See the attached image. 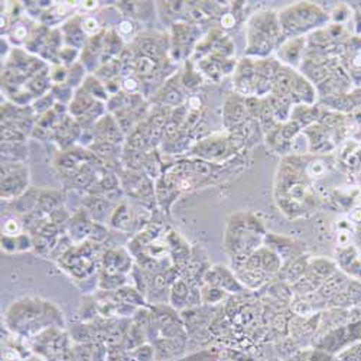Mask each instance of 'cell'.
Instances as JSON below:
<instances>
[{
  "label": "cell",
  "mask_w": 361,
  "mask_h": 361,
  "mask_svg": "<svg viewBox=\"0 0 361 361\" xmlns=\"http://www.w3.org/2000/svg\"><path fill=\"white\" fill-rule=\"evenodd\" d=\"M5 328L13 336L31 341L51 328L66 329L63 311L54 302L37 296L19 298L4 315Z\"/></svg>",
  "instance_id": "6da1fadb"
},
{
  "label": "cell",
  "mask_w": 361,
  "mask_h": 361,
  "mask_svg": "<svg viewBox=\"0 0 361 361\" xmlns=\"http://www.w3.org/2000/svg\"><path fill=\"white\" fill-rule=\"evenodd\" d=\"M102 246L92 240L74 245L58 259V264L78 286L90 283L93 278L100 276L99 269L102 270V259L106 252Z\"/></svg>",
  "instance_id": "7a4b0ae2"
},
{
  "label": "cell",
  "mask_w": 361,
  "mask_h": 361,
  "mask_svg": "<svg viewBox=\"0 0 361 361\" xmlns=\"http://www.w3.org/2000/svg\"><path fill=\"white\" fill-rule=\"evenodd\" d=\"M263 230L259 221L255 219L238 220V217H233L228 223L227 233H226V247L231 253L233 260L237 262L242 259L243 264L246 260L259 249L262 242Z\"/></svg>",
  "instance_id": "3957f363"
},
{
  "label": "cell",
  "mask_w": 361,
  "mask_h": 361,
  "mask_svg": "<svg viewBox=\"0 0 361 361\" xmlns=\"http://www.w3.org/2000/svg\"><path fill=\"white\" fill-rule=\"evenodd\" d=\"M281 32V23L272 12H262L249 23V52L266 55L272 51Z\"/></svg>",
  "instance_id": "277c9868"
},
{
  "label": "cell",
  "mask_w": 361,
  "mask_h": 361,
  "mask_svg": "<svg viewBox=\"0 0 361 361\" xmlns=\"http://www.w3.org/2000/svg\"><path fill=\"white\" fill-rule=\"evenodd\" d=\"M29 168L26 164H2V195L4 201L13 202L29 191Z\"/></svg>",
  "instance_id": "5b68a950"
},
{
  "label": "cell",
  "mask_w": 361,
  "mask_h": 361,
  "mask_svg": "<svg viewBox=\"0 0 361 361\" xmlns=\"http://www.w3.org/2000/svg\"><path fill=\"white\" fill-rule=\"evenodd\" d=\"M118 179H120V185H122L123 192L137 200L145 207L149 205L152 201L154 202L157 201L154 180L150 179L145 172L126 169Z\"/></svg>",
  "instance_id": "8992f818"
},
{
  "label": "cell",
  "mask_w": 361,
  "mask_h": 361,
  "mask_svg": "<svg viewBox=\"0 0 361 361\" xmlns=\"http://www.w3.org/2000/svg\"><path fill=\"white\" fill-rule=\"evenodd\" d=\"M132 255L129 249H109L102 259V274L128 276L132 272Z\"/></svg>",
  "instance_id": "52a82bcc"
},
{
  "label": "cell",
  "mask_w": 361,
  "mask_h": 361,
  "mask_svg": "<svg viewBox=\"0 0 361 361\" xmlns=\"http://www.w3.org/2000/svg\"><path fill=\"white\" fill-rule=\"evenodd\" d=\"M94 223L92 220L84 209H80L78 213H75L74 216L70 217L68 223H67V234L70 237V240L73 242V245H80L90 240V235H92Z\"/></svg>",
  "instance_id": "ba28073f"
},
{
  "label": "cell",
  "mask_w": 361,
  "mask_h": 361,
  "mask_svg": "<svg viewBox=\"0 0 361 361\" xmlns=\"http://www.w3.org/2000/svg\"><path fill=\"white\" fill-rule=\"evenodd\" d=\"M94 133V142H109L113 145H122L125 142L126 135L120 129L118 123L116 122V118L113 114L107 113L104 114L96 126L93 128Z\"/></svg>",
  "instance_id": "9c48e42d"
},
{
  "label": "cell",
  "mask_w": 361,
  "mask_h": 361,
  "mask_svg": "<svg viewBox=\"0 0 361 361\" xmlns=\"http://www.w3.org/2000/svg\"><path fill=\"white\" fill-rule=\"evenodd\" d=\"M179 77V75H178ZM176 74H173L172 77H169L155 93V97L152 99V102L157 104V106H161V107H168V109H176L179 107L180 104H183L184 102V93L180 92V88L176 85L179 84L176 81Z\"/></svg>",
  "instance_id": "30bf717a"
},
{
  "label": "cell",
  "mask_w": 361,
  "mask_h": 361,
  "mask_svg": "<svg viewBox=\"0 0 361 361\" xmlns=\"http://www.w3.org/2000/svg\"><path fill=\"white\" fill-rule=\"evenodd\" d=\"M166 243L169 247V257L172 266L178 270H184L190 263V246L176 231H169L166 234Z\"/></svg>",
  "instance_id": "8fae6325"
},
{
  "label": "cell",
  "mask_w": 361,
  "mask_h": 361,
  "mask_svg": "<svg viewBox=\"0 0 361 361\" xmlns=\"http://www.w3.org/2000/svg\"><path fill=\"white\" fill-rule=\"evenodd\" d=\"M82 209L90 217H92L93 221L100 224H109L110 216L114 208L111 207V202L107 201L106 198L90 195L82 202Z\"/></svg>",
  "instance_id": "7c38bea8"
},
{
  "label": "cell",
  "mask_w": 361,
  "mask_h": 361,
  "mask_svg": "<svg viewBox=\"0 0 361 361\" xmlns=\"http://www.w3.org/2000/svg\"><path fill=\"white\" fill-rule=\"evenodd\" d=\"M34 22L31 20V18L26 16V18H19L15 22H11V26L8 29V34H6V39L13 44L16 48H19L20 45L26 47L29 38H31L34 29L37 25L31 26Z\"/></svg>",
  "instance_id": "4fadbf2b"
},
{
  "label": "cell",
  "mask_w": 361,
  "mask_h": 361,
  "mask_svg": "<svg viewBox=\"0 0 361 361\" xmlns=\"http://www.w3.org/2000/svg\"><path fill=\"white\" fill-rule=\"evenodd\" d=\"M77 361H109L107 347L102 343H84L74 345Z\"/></svg>",
  "instance_id": "5bb4252c"
},
{
  "label": "cell",
  "mask_w": 361,
  "mask_h": 361,
  "mask_svg": "<svg viewBox=\"0 0 361 361\" xmlns=\"http://www.w3.org/2000/svg\"><path fill=\"white\" fill-rule=\"evenodd\" d=\"M135 223V219L132 216V209L129 208V205L123 201L114 207L113 213L110 216L109 220V226L120 233H129L132 226Z\"/></svg>",
  "instance_id": "9a60e30c"
},
{
  "label": "cell",
  "mask_w": 361,
  "mask_h": 361,
  "mask_svg": "<svg viewBox=\"0 0 361 361\" xmlns=\"http://www.w3.org/2000/svg\"><path fill=\"white\" fill-rule=\"evenodd\" d=\"M80 88H82L87 94H90L97 102L107 104V102L110 100V94L106 88V84L100 78H97L94 74H88Z\"/></svg>",
  "instance_id": "2e32d148"
},
{
  "label": "cell",
  "mask_w": 361,
  "mask_h": 361,
  "mask_svg": "<svg viewBox=\"0 0 361 361\" xmlns=\"http://www.w3.org/2000/svg\"><path fill=\"white\" fill-rule=\"evenodd\" d=\"M27 159L26 143L2 142V164H25Z\"/></svg>",
  "instance_id": "e0dca14e"
},
{
  "label": "cell",
  "mask_w": 361,
  "mask_h": 361,
  "mask_svg": "<svg viewBox=\"0 0 361 361\" xmlns=\"http://www.w3.org/2000/svg\"><path fill=\"white\" fill-rule=\"evenodd\" d=\"M117 9H118V12L125 13V16H129L132 19L146 20L142 13L152 12L154 5H152V2H118Z\"/></svg>",
  "instance_id": "ac0fdd59"
},
{
  "label": "cell",
  "mask_w": 361,
  "mask_h": 361,
  "mask_svg": "<svg viewBox=\"0 0 361 361\" xmlns=\"http://www.w3.org/2000/svg\"><path fill=\"white\" fill-rule=\"evenodd\" d=\"M81 27L84 34L88 38H93L96 35H99L103 31V23L100 20L99 16H93V15H82V20H81Z\"/></svg>",
  "instance_id": "d6986e66"
},
{
  "label": "cell",
  "mask_w": 361,
  "mask_h": 361,
  "mask_svg": "<svg viewBox=\"0 0 361 361\" xmlns=\"http://www.w3.org/2000/svg\"><path fill=\"white\" fill-rule=\"evenodd\" d=\"M55 103H56V102H55V99H54V96H52L51 93H48V94H45V96L37 99V100L34 102V104H32V109H34L35 116L39 117V116H44L45 113L51 111L52 107L55 106Z\"/></svg>",
  "instance_id": "ffe728a7"
},
{
  "label": "cell",
  "mask_w": 361,
  "mask_h": 361,
  "mask_svg": "<svg viewBox=\"0 0 361 361\" xmlns=\"http://www.w3.org/2000/svg\"><path fill=\"white\" fill-rule=\"evenodd\" d=\"M120 85H122V92L126 94H139L142 93V84L136 75H123L120 80Z\"/></svg>",
  "instance_id": "44dd1931"
},
{
  "label": "cell",
  "mask_w": 361,
  "mask_h": 361,
  "mask_svg": "<svg viewBox=\"0 0 361 361\" xmlns=\"http://www.w3.org/2000/svg\"><path fill=\"white\" fill-rule=\"evenodd\" d=\"M68 73L70 70L61 64H54V66H49V77L55 84H66L67 80H68Z\"/></svg>",
  "instance_id": "7402d4cb"
},
{
  "label": "cell",
  "mask_w": 361,
  "mask_h": 361,
  "mask_svg": "<svg viewBox=\"0 0 361 361\" xmlns=\"http://www.w3.org/2000/svg\"><path fill=\"white\" fill-rule=\"evenodd\" d=\"M23 228H25V226L20 219L11 217L5 221L4 227H2V233H4V235H18L25 231Z\"/></svg>",
  "instance_id": "603a6c76"
},
{
  "label": "cell",
  "mask_w": 361,
  "mask_h": 361,
  "mask_svg": "<svg viewBox=\"0 0 361 361\" xmlns=\"http://www.w3.org/2000/svg\"><path fill=\"white\" fill-rule=\"evenodd\" d=\"M116 32L118 34V37L122 38L123 41L128 39L129 37H133L135 34V22L132 19H122L118 22V25L116 26Z\"/></svg>",
  "instance_id": "cb8c5ba5"
},
{
  "label": "cell",
  "mask_w": 361,
  "mask_h": 361,
  "mask_svg": "<svg viewBox=\"0 0 361 361\" xmlns=\"http://www.w3.org/2000/svg\"><path fill=\"white\" fill-rule=\"evenodd\" d=\"M99 4L100 2H94V0H87V2H80L78 8H81L84 13H88V12L96 11L99 8Z\"/></svg>",
  "instance_id": "d4e9b609"
},
{
  "label": "cell",
  "mask_w": 361,
  "mask_h": 361,
  "mask_svg": "<svg viewBox=\"0 0 361 361\" xmlns=\"http://www.w3.org/2000/svg\"><path fill=\"white\" fill-rule=\"evenodd\" d=\"M233 23H234V18H233L231 15H226V16H223V19H221V25H223L224 27H231V26H233Z\"/></svg>",
  "instance_id": "484cf974"
},
{
  "label": "cell",
  "mask_w": 361,
  "mask_h": 361,
  "mask_svg": "<svg viewBox=\"0 0 361 361\" xmlns=\"http://www.w3.org/2000/svg\"><path fill=\"white\" fill-rule=\"evenodd\" d=\"M282 81H286V82H292L288 77H283L282 78ZM283 87H285V84H281V92H282V90H283ZM286 90H288V92H289V90H292V84H286Z\"/></svg>",
  "instance_id": "4316f807"
},
{
  "label": "cell",
  "mask_w": 361,
  "mask_h": 361,
  "mask_svg": "<svg viewBox=\"0 0 361 361\" xmlns=\"http://www.w3.org/2000/svg\"><path fill=\"white\" fill-rule=\"evenodd\" d=\"M26 361H45L42 357H39V355H37V354H32L31 357H29Z\"/></svg>",
  "instance_id": "83f0119b"
}]
</instances>
